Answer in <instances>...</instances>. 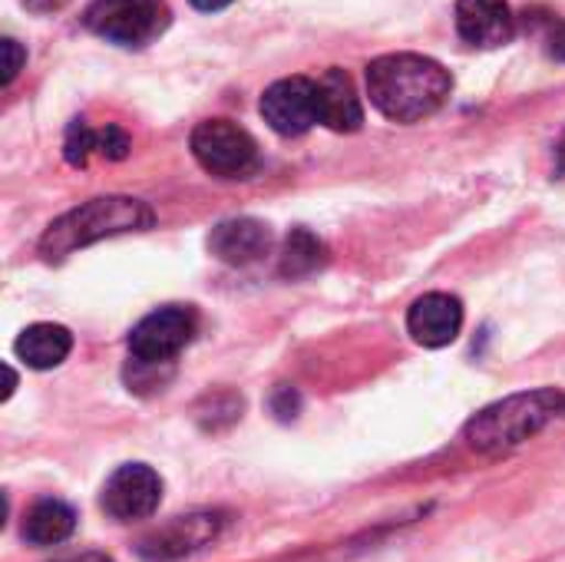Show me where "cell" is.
<instances>
[{
    "instance_id": "6da1fadb",
    "label": "cell",
    "mask_w": 565,
    "mask_h": 562,
    "mask_svg": "<svg viewBox=\"0 0 565 562\" xmlns=\"http://www.w3.org/2000/svg\"><path fill=\"white\" fill-rule=\"evenodd\" d=\"M444 63L420 53H387L367 66V96L394 123H420L450 99Z\"/></svg>"
},
{
    "instance_id": "7a4b0ae2",
    "label": "cell",
    "mask_w": 565,
    "mask_h": 562,
    "mask_svg": "<svg viewBox=\"0 0 565 562\" xmlns=\"http://www.w3.org/2000/svg\"><path fill=\"white\" fill-rule=\"evenodd\" d=\"M565 417V394L543 388V391H526V394H513L507 401L490 404L487 411H480L470 424H467V444L477 454L487 457H500L510 454L516 447H523L526 441H533L536 434H543L546 427H553L556 421Z\"/></svg>"
},
{
    "instance_id": "3957f363",
    "label": "cell",
    "mask_w": 565,
    "mask_h": 562,
    "mask_svg": "<svg viewBox=\"0 0 565 562\" xmlns=\"http://www.w3.org/2000/svg\"><path fill=\"white\" fill-rule=\"evenodd\" d=\"M156 222L152 209L139 199L129 195H103V199H89L76 209H70L66 215H60L40 238V252L56 262L66 258L76 248H86L93 242L113 238V235H126V232H142Z\"/></svg>"
},
{
    "instance_id": "277c9868",
    "label": "cell",
    "mask_w": 565,
    "mask_h": 562,
    "mask_svg": "<svg viewBox=\"0 0 565 562\" xmlns=\"http://www.w3.org/2000/svg\"><path fill=\"white\" fill-rule=\"evenodd\" d=\"M192 156L218 179H252L262 169L258 142L232 119H205L192 129Z\"/></svg>"
},
{
    "instance_id": "5b68a950",
    "label": "cell",
    "mask_w": 565,
    "mask_h": 562,
    "mask_svg": "<svg viewBox=\"0 0 565 562\" xmlns=\"http://www.w3.org/2000/svg\"><path fill=\"white\" fill-rule=\"evenodd\" d=\"M169 17L166 0H93L83 23L116 46H146L169 26Z\"/></svg>"
},
{
    "instance_id": "8992f818",
    "label": "cell",
    "mask_w": 565,
    "mask_h": 562,
    "mask_svg": "<svg viewBox=\"0 0 565 562\" xmlns=\"http://www.w3.org/2000/svg\"><path fill=\"white\" fill-rule=\"evenodd\" d=\"M195 335V311L182 305L146 315L129 335V354L136 364H169Z\"/></svg>"
},
{
    "instance_id": "52a82bcc",
    "label": "cell",
    "mask_w": 565,
    "mask_h": 562,
    "mask_svg": "<svg viewBox=\"0 0 565 562\" xmlns=\"http://www.w3.org/2000/svg\"><path fill=\"white\" fill-rule=\"evenodd\" d=\"M262 116L278 136H301L315 123H321L318 106V79L285 76L271 83L262 96Z\"/></svg>"
},
{
    "instance_id": "ba28073f",
    "label": "cell",
    "mask_w": 565,
    "mask_h": 562,
    "mask_svg": "<svg viewBox=\"0 0 565 562\" xmlns=\"http://www.w3.org/2000/svg\"><path fill=\"white\" fill-rule=\"evenodd\" d=\"M222 527H225L222 513H212V510L175 517L166 527H159L149 537H142L139 556L146 562H172L182 560V556H192V553L205 550L209 543H215Z\"/></svg>"
},
{
    "instance_id": "9c48e42d",
    "label": "cell",
    "mask_w": 565,
    "mask_h": 562,
    "mask_svg": "<svg viewBox=\"0 0 565 562\" xmlns=\"http://www.w3.org/2000/svg\"><path fill=\"white\" fill-rule=\"evenodd\" d=\"M162 503V480L146 464L119 467L103 487V510L119 523L149 520Z\"/></svg>"
},
{
    "instance_id": "30bf717a",
    "label": "cell",
    "mask_w": 565,
    "mask_h": 562,
    "mask_svg": "<svg viewBox=\"0 0 565 562\" xmlns=\"http://www.w3.org/2000/svg\"><path fill=\"white\" fill-rule=\"evenodd\" d=\"M460 328H463V305L454 295L430 291V295H424V298H417L411 305L407 331L424 348H447V344H454Z\"/></svg>"
},
{
    "instance_id": "8fae6325",
    "label": "cell",
    "mask_w": 565,
    "mask_h": 562,
    "mask_svg": "<svg viewBox=\"0 0 565 562\" xmlns=\"http://www.w3.org/2000/svg\"><path fill=\"white\" fill-rule=\"evenodd\" d=\"M457 30L470 46L493 50L513 40L516 17L507 0H457Z\"/></svg>"
},
{
    "instance_id": "7c38bea8",
    "label": "cell",
    "mask_w": 565,
    "mask_h": 562,
    "mask_svg": "<svg viewBox=\"0 0 565 562\" xmlns=\"http://www.w3.org/2000/svg\"><path fill=\"white\" fill-rule=\"evenodd\" d=\"M271 245V232L258 219H228L218 222L209 235V248L225 265H252Z\"/></svg>"
},
{
    "instance_id": "4fadbf2b",
    "label": "cell",
    "mask_w": 565,
    "mask_h": 562,
    "mask_svg": "<svg viewBox=\"0 0 565 562\" xmlns=\"http://www.w3.org/2000/svg\"><path fill=\"white\" fill-rule=\"evenodd\" d=\"M318 106H321V123L334 132H358L364 126L361 96H358L351 76L338 66H331L318 79Z\"/></svg>"
},
{
    "instance_id": "5bb4252c",
    "label": "cell",
    "mask_w": 565,
    "mask_h": 562,
    "mask_svg": "<svg viewBox=\"0 0 565 562\" xmlns=\"http://www.w3.org/2000/svg\"><path fill=\"white\" fill-rule=\"evenodd\" d=\"M73 351V335L63 325H30L17 338V358L33 371L60 368Z\"/></svg>"
},
{
    "instance_id": "9a60e30c",
    "label": "cell",
    "mask_w": 565,
    "mask_h": 562,
    "mask_svg": "<svg viewBox=\"0 0 565 562\" xmlns=\"http://www.w3.org/2000/svg\"><path fill=\"white\" fill-rule=\"evenodd\" d=\"M73 530H76L73 507H66L63 500H53V497L36 500L23 520V540L33 547H56V543L70 540Z\"/></svg>"
},
{
    "instance_id": "2e32d148",
    "label": "cell",
    "mask_w": 565,
    "mask_h": 562,
    "mask_svg": "<svg viewBox=\"0 0 565 562\" xmlns=\"http://www.w3.org/2000/svg\"><path fill=\"white\" fill-rule=\"evenodd\" d=\"M328 262V248L318 235H311L308 229H291V235L285 238V252H281V275L285 278H301L318 272Z\"/></svg>"
},
{
    "instance_id": "e0dca14e",
    "label": "cell",
    "mask_w": 565,
    "mask_h": 562,
    "mask_svg": "<svg viewBox=\"0 0 565 562\" xmlns=\"http://www.w3.org/2000/svg\"><path fill=\"white\" fill-rule=\"evenodd\" d=\"M93 152H96V129H89L86 119H73L70 129H66V139H63L66 162L76 166V169H83Z\"/></svg>"
},
{
    "instance_id": "ac0fdd59",
    "label": "cell",
    "mask_w": 565,
    "mask_h": 562,
    "mask_svg": "<svg viewBox=\"0 0 565 562\" xmlns=\"http://www.w3.org/2000/svg\"><path fill=\"white\" fill-rule=\"evenodd\" d=\"M96 152L103 159H126L129 156V136L119 129V126H106V129H96Z\"/></svg>"
},
{
    "instance_id": "d6986e66",
    "label": "cell",
    "mask_w": 565,
    "mask_h": 562,
    "mask_svg": "<svg viewBox=\"0 0 565 562\" xmlns=\"http://www.w3.org/2000/svg\"><path fill=\"white\" fill-rule=\"evenodd\" d=\"M0 50H3V79H0V83H3V86H10V83H13V76L20 73V66H23L26 53H23V46H20L17 40H10V36L0 43Z\"/></svg>"
},
{
    "instance_id": "ffe728a7",
    "label": "cell",
    "mask_w": 565,
    "mask_h": 562,
    "mask_svg": "<svg viewBox=\"0 0 565 562\" xmlns=\"http://www.w3.org/2000/svg\"><path fill=\"white\" fill-rule=\"evenodd\" d=\"M550 53H553L556 60H565V23H559V26L553 30V36H550Z\"/></svg>"
},
{
    "instance_id": "44dd1931",
    "label": "cell",
    "mask_w": 565,
    "mask_h": 562,
    "mask_svg": "<svg viewBox=\"0 0 565 562\" xmlns=\"http://www.w3.org/2000/svg\"><path fill=\"white\" fill-rule=\"evenodd\" d=\"M30 10H36V13H46V10H60L66 0H23Z\"/></svg>"
},
{
    "instance_id": "7402d4cb",
    "label": "cell",
    "mask_w": 565,
    "mask_h": 562,
    "mask_svg": "<svg viewBox=\"0 0 565 562\" xmlns=\"http://www.w3.org/2000/svg\"><path fill=\"white\" fill-rule=\"evenodd\" d=\"M228 3H235V0H192V7H195V10H205V13L225 10Z\"/></svg>"
},
{
    "instance_id": "603a6c76",
    "label": "cell",
    "mask_w": 565,
    "mask_h": 562,
    "mask_svg": "<svg viewBox=\"0 0 565 562\" xmlns=\"http://www.w3.org/2000/svg\"><path fill=\"white\" fill-rule=\"evenodd\" d=\"M63 562H113L109 556H103V553H83V556H73V560H63Z\"/></svg>"
}]
</instances>
